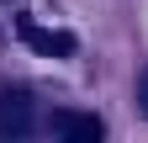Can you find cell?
<instances>
[{
	"label": "cell",
	"instance_id": "obj_1",
	"mask_svg": "<svg viewBox=\"0 0 148 143\" xmlns=\"http://www.w3.org/2000/svg\"><path fill=\"white\" fill-rule=\"evenodd\" d=\"M37 127V106L27 90H0V138H27Z\"/></svg>",
	"mask_w": 148,
	"mask_h": 143
},
{
	"label": "cell",
	"instance_id": "obj_2",
	"mask_svg": "<svg viewBox=\"0 0 148 143\" xmlns=\"http://www.w3.org/2000/svg\"><path fill=\"white\" fill-rule=\"evenodd\" d=\"M16 32H21V43L32 48V53H42V58H69L74 48V32H53V27H37L32 16H21V21H16Z\"/></svg>",
	"mask_w": 148,
	"mask_h": 143
},
{
	"label": "cell",
	"instance_id": "obj_3",
	"mask_svg": "<svg viewBox=\"0 0 148 143\" xmlns=\"http://www.w3.org/2000/svg\"><path fill=\"white\" fill-rule=\"evenodd\" d=\"M53 127H58L69 143H101V138H106V122H101V117H85V111H58Z\"/></svg>",
	"mask_w": 148,
	"mask_h": 143
},
{
	"label": "cell",
	"instance_id": "obj_4",
	"mask_svg": "<svg viewBox=\"0 0 148 143\" xmlns=\"http://www.w3.org/2000/svg\"><path fill=\"white\" fill-rule=\"evenodd\" d=\"M138 106H143V117H148V74H143V85H138Z\"/></svg>",
	"mask_w": 148,
	"mask_h": 143
}]
</instances>
